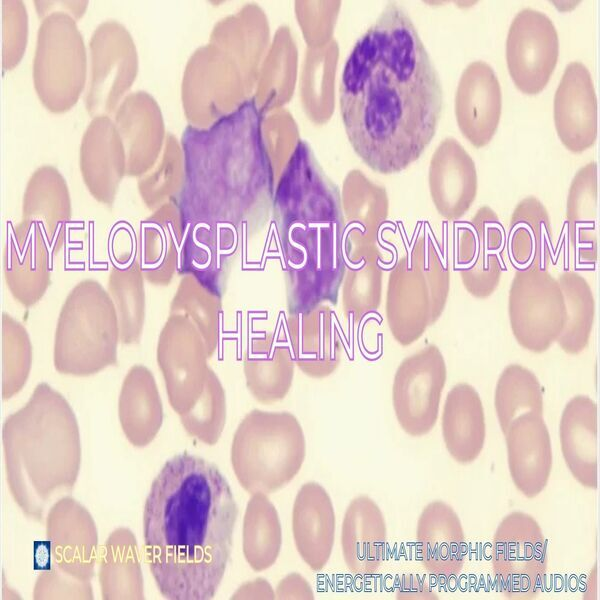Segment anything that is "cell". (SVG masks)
I'll return each instance as SVG.
<instances>
[{
	"mask_svg": "<svg viewBox=\"0 0 600 600\" xmlns=\"http://www.w3.org/2000/svg\"><path fill=\"white\" fill-rule=\"evenodd\" d=\"M339 106L350 145L377 173L405 170L434 138L443 89L399 4L389 2L353 46L342 72Z\"/></svg>",
	"mask_w": 600,
	"mask_h": 600,
	"instance_id": "6da1fadb",
	"label": "cell"
},
{
	"mask_svg": "<svg viewBox=\"0 0 600 600\" xmlns=\"http://www.w3.org/2000/svg\"><path fill=\"white\" fill-rule=\"evenodd\" d=\"M238 507L218 467L183 452L166 461L144 505L143 539L160 593L209 600L231 555Z\"/></svg>",
	"mask_w": 600,
	"mask_h": 600,
	"instance_id": "7a4b0ae2",
	"label": "cell"
},
{
	"mask_svg": "<svg viewBox=\"0 0 600 600\" xmlns=\"http://www.w3.org/2000/svg\"><path fill=\"white\" fill-rule=\"evenodd\" d=\"M272 206L289 314L335 302L346 269L347 228L339 190L306 141L286 164Z\"/></svg>",
	"mask_w": 600,
	"mask_h": 600,
	"instance_id": "3957f363",
	"label": "cell"
},
{
	"mask_svg": "<svg viewBox=\"0 0 600 600\" xmlns=\"http://www.w3.org/2000/svg\"><path fill=\"white\" fill-rule=\"evenodd\" d=\"M305 457L302 426L288 411L253 409L234 433L232 467L250 495H268L285 487L301 470Z\"/></svg>",
	"mask_w": 600,
	"mask_h": 600,
	"instance_id": "277c9868",
	"label": "cell"
},
{
	"mask_svg": "<svg viewBox=\"0 0 600 600\" xmlns=\"http://www.w3.org/2000/svg\"><path fill=\"white\" fill-rule=\"evenodd\" d=\"M508 318L516 342L541 354L559 338L566 322L564 296L548 269L516 270L508 292Z\"/></svg>",
	"mask_w": 600,
	"mask_h": 600,
	"instance_id": "5b68a950",
	"label": "cell"
},
{
	"mask_svg": "<svg viewBox=\"0 0 600 600\" xmlns=\"http://www.w3.org/2000/svg\"><path fill=\"white\" fill-rule=\"evenodd\" d=\"M492 565L506 598L537 597L547 570V542L533 516L514 511L501 520L493 536Z\"/></svg>",
	"mask_w": 600,
	"mask_h": 600,
	"instance_id": "8992f818",
	"label": "cell"
},
{
	"mask_svg": "<svg viewBox=\"0 0 600 600\" xmlns=\"http://www.w3.org/2000/svg\"><path fill=\"white\" fill-rule=\"evenodd\" d=\"M447 378L444 356L429 344L399 364L392 385V402L401 428L412 437L435 426Z\"/></svg>",
	"mask_w": 600,
	"mask_h": 600,
	"instance_id": "52a82bcc",
	"label": "cell"
},
{
	"mask_svg": "<svg viewBox=\"0 0 600 600\" xmlns=\"http://www.w3.org/2000/svg\"><path fill=\"white\" fill-rule=\"evenodd\" d=\"M559 38L545 13L524 8L513 18L506 39V63L516 88L526 95L544 90L556 68Z\"/></svg>",
	"mask_w": 600,
	"mask_h": 600,
	"instance_id": "ba28073f",
	"label": "cell"
},
{
	"mask_svg": "<svg viewBox=\"0 0 600 600\" xmlns=\"http://www.w3.org/2000/svg\"><path fill=\"white\" fill-rule=\"evenodd\" d=\"M506 234L497 214L488 206L478 209L457 234L456 264L466 291L477 299L490 297L503 271Z\"/></svg>",
	"mask_w": 600,
	"mask_h": 600,
	"instance_id": "9c48e42d",
	"label": "cell"
},
{
	"mask_svg": "<svg viewBox=\"0 0 600 600\" xmlns=\"http://www.w3.org/2000/svg\"><path fill=\"white\" fill-rule=\"evenodd\" d=\"M553 116L561 143L572 153L591 148L597 138V98L588 68L570 62L561 77L553 102Z\"/></svg>",
	"mask_w": 600,
	"mask_h": 600,
	"instance_id": "30bf717a",
	"label": "cell"
},
{
	"mask_svg": "<svg viewBox=\"0 0 600 600\" xmlns=\"http://www.w3.org/2000/svg\"><path fill=\"white\" fill-rule=\"evenodd\" d=\"M502 109V93L493 68L471 62L462 72L455 94V116L463 136L476 148L494 137Z\"/></svg>",
	"mask_w": 600,
	"mask_h": 600,
	"instance_id": "8fae6325",
	"label": "cell"
},
{
	"mask_svg": "<svg viewBox=\"0 0 600 600\" xmlns=\"http://www.w3.org/2000/svg\"><path fill=\"white\" fill-rule=\"evenodd\" d=\"M385 313L393 338L402 346L416 342L432 325L429 288L410 256L400 258L390 272Z\"/></svg>",
	"mask_w": 600,
	"mask_h": 600,
	"instance_id": "7c38bea8",
	"label": "cell"
},
{
	"mask_svg": "<svg viewBox=\"0 0 600 600\" xmlns=\"http://www.w3.org/2000/svg\"><path fill=\"white\" fill-rule=\"evenodd\" d=\"M504 436L513 483L525 497L535 498L548 483L553 460L543 415L528 412L518 416Z\"/></svg>",
	"mask_w": 600,
	"mask_h": 600,
	"instance_id": "4fadbf2b",
	"label": "cell"
},
{
	"mask_svg": "<svg viewBox=\"0 0 600 600\" xmlns=\"http://www.w3.org/2000/svg\"><path fill=\"white\" fill-rule=\"evenodd\" d=\"M428 185L432 202L444 219L458 220L471 208L477 195L476 167L455 138H445L434 151Z\"/></svg>",
	"mask_w": 600,
	"mask_h": 600,
	"instance_id": "5bb4252c",
	"label": "cell"
},
{
	"mask_svg": "<svg viewBox=\"0 0 600 600\" xmlns=\"http://www.w3.org/2000/svg\"><path fill=\"white\" fill-rule=\"evenodd\" d=\"M336 529L333 503L317 482L304 483L292 508V534L302 560L313 571L322 570L332 554Z\"/></svg>",
	"mask_w": 600,
	"mask_h": 600,
	"instance_id": "9a60e30c",
	"label": "cell"
},
{
	"mask_svg": "<svg viewBox=\"0 0 600 600\" xmlns=\"http://www.w3.org/2000/svg\"><path fill=\"white\" fill-rule=\"evenodd\" d=\"M290 350L295 365L307 376L331 375L341 360V345L328 305L289 314Z\"/></svg>",
	"mask_w": 600,
	"mask_h": 600,
	"instance_id": "2e32d148",
	"label": "cell"
},
{
	"mask_svg": "<svg viewBox=\"0 0 600 600\" xmlns=\"http://www.w3.org/2000/svg\"><path fill=\"white\" fill-rule=\"evenodd\" d=\"M387 528L377 503L366 495L351 500L346 508L341 547L348 570L359 576L378 571L384 560Z\"/></svg>",
	"mask_w": 600,
	"mask_h": 600,
	"instance_id": "e0dca14e",
	"label": "cell"
},
{
	"mask_svg": "<svg viewBox=\"0 0 600 600\" xmlns=\"http://www.w3.org/2000/svg\"><path fill=\"white\" fill-rule=\"evenodd\" d=\"M416 538L426 570L447 577L462 570L465 535L461 521L450 505L440 500L426 505L418 518Z\"/></svg>",
	"mask_w": 600,
	"mask_h": 600,
	"instance_id": "ac0fdd59",
	"label": "cell"
},
{
	"mask_svg": "<svg viewBox=\"0 0 600 600\" xmlns=\"http://www.w3.org/2000/svg\"><path fill=\"white\" fill-rule=\"evenodd\" d=\"M561 451L572 476L589 489L598 487V408L587 395L565 405L559 424Z\"/></svg>",
	"mask_w": 600,
	"mask_h": 600,
	"instance_id": "d6986e66",
	"label": "cell"
},
{
	"mask_svg": "<svg viewBox=\"0 0 600 600\" xmlns=\"http://www.w3.org/2000/svg\"><path fill=\"white\" fill-rule=\"evenodd\" d=\"M442 435L447 451L461 464L474 462L486 436L484 408L477 390L466 382L454 385L446 395Z\"/></svg>",
	"mask_w": 600,
	"mask_h": 600,
	"instance_id": "ffe728a7",
	"label": "cell"
},
{
	"mask_svg": "<svg viewBox=\"0 0 600 600\" xmlns=\"http://www.w3.org/2000/svg\"><path fill=\"white\" fill-rule=\"evenodd\" d=\"M505 248L516 270L548 269L553 249L551 220L535 196L525 197L514 208Z\"/></svg>",
	"mask_w": 600,
	"mask_h": 600,
	"instance_id": "44dd1931",
	"label": "cell"
},
{
	"mask_svg": "<svg viewBox=\"0 0 600 600\" xmlns=\"http://www.w3.org/2000/svg\"><path fill=\"white\" fill-rule=\"evenodd\" d=\"M290 347L274 335L253 340L244 361L246 385L262 404H273L286 397L294 376Z\"/></svg>",
	"mask_w": 600,
	"mask_h": 600,
	"instance_id": "7402d4cb",
	"label": "cell"
},
{
	"mask_svg": "<svg viewBox=\"0 0 600 600\" xmlns=\"http://www.w3.org/2000/svg\"><path fill=\"white\" fill-rule=\"evenodd\" d=\"M566 221L580 262L594 264L599 247V199L597 164L591 162L572 179L567 201Z\"/></svg>",
	"mask_w": 600,
	"mask_h": 600,
	"instance_id": "603a6c76",
	"label": "cell"
},
{
	"mask_svg": "<svg viewBox=\"0 0 600 600\" xmlns=\"http://www.w3.org/2000/svg\"><path fill=\"white\" fill-rule=\"evenodd\" d=\"M379 258L376 245L345 249L342 300L347 317L360 320L378 309L383 279Z\"/></svg>",
	"mask_w": 600,
	"mask_h": 600,
	"instance_id": "cb8c5ba5",
	"label": "cell"
},
{
	"mask_svg": "<svg viewBox=\"0 0 600 600\" xmlns=\"http://www.w3.org/2000/svg\"><path fill=\"white\" fill-rule=\"evenodd\" d=\"M243 554L255 572L270 568L282 545V529L275 506L264 494H253L243 518Z\"/></svg>",
	"mask_w": 600,
	"mask_h": 600,
	"instance_id": "d4e9b609",
	"label": "cell"
},
{
	"mask_svg": "<svg viewBox=\"0 0 600 600\" xmlns=\"http://www.w3.org/2000/svg\"><path fill=\"white\" fill-rule=\"evenodd\" d=\"M565 308V326L556 343L568 355H578L588 346L595 318V300L589 282L579 273L558 275Z\"/></svg>",
	"mask_w": 600,
	"mask_h": 600,
	"instance_id": "484cf974",
	"label": "cell"
},
{
	"mask_svg": "<svg viewBox=\"0 0 600 600\" xmlns=\"http://www.w3.org/2000/svg\"><path fill=\"white\" fill-rule=\"evenodd\" d=\"M494 406L503 435L520 415H543V388L537 376L520 364H509L501 372L495 387Z\"/></svg>",
	"mask_w": 600,
	"mask_h": 600,
	"instance_id": "4316f807",
	"label": "cell"
},
{
	"mask_svg": "<svg viewBox=\"0 0 600 600\" xmlns=\"http://www.w3.org/2000/svg\"><path fill=\"white\" fill-rule=\"evenodd\" d=\"M410 258L417 265L428 285L432 306L431 324L434 325L445 309L450 291L447 261L429 235L419 236L416 239Z\"/></svg>",
	"mask_w": 600,
	"mask_h": 600,
	"instance_id": "83f0119b",
	"label": "cell"
},
{
	"mask_svg": "<svg viewBox=\"0 0 600 600\" xmlns=\"http://www.w3.org/2000/svg\"><path fill=\"white\" fill-rule=\"evenodd\" d=\"M398 598L402 599H437V595L417 575H406L403 577Z\"/></svg>",
	"mask_w": 600,
	"mask_h": 600,
	"instance_id": "f1b7e54d",
	"label": "cell"
},
{
	"mask_svg": "<svg viewBox=\"0 0 600 600\" xmlns=\"http://www.w3.org/2000/svg\"><path fill=\"white\" fill-rule=\"evenodd\" d=\"M48 542V541H47ZM42 542V546H39V542L35 543V568L46 569L45 566H49L50 561V542Z\"/></svg>",
	"mask_w": 600,
	"mask_h": 600,
	"instance_id": "f546056e",
	"label": "cell"
}]
</instances>
